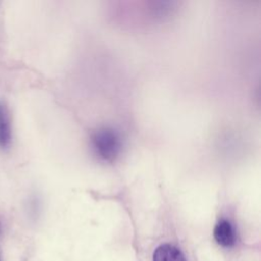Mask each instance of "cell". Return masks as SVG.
<instances>
[{"mask_svg":"<svg viewBox=\"0 0 261 261\" xmlns=\"http://www.w3.org/2000/svg\"><path fill=\"white\" fill-rule=\"evenodd\" d=\"M92 146L100 159L112 162L120 154L122 142L119 134L115 129L103 127L94 134Z\"/></svg>","mask_w":261,"mask_h":261,"instance_id":"1","label":"cell"},{"mask_svg":"<svg viewBox=\"0 0 261 261\" xmlns=\"http://www.w3.org/2000/svg\"><path fill=\"white\" fill-rule=\"evenodd\" d=\"M213 236L217 244L222 247H232L236 244L237 236L231 222L227 219H220L214 226Z\"/></svg>","mask_w":261,"mask_h":261,"instance_id":"2","label":"cell"},{"mask_svg":"<svg viewBox=\"0 0 261 261\" xmlns=\"http://www.w3.org/2000/svg\"><path fill=\"white\" fill-rule=\"evenodd\" d=\"M11 142V127L5 108L0 106V147L7 148Z\"/></svg>","mask_w":261,"mask_h":261,"instance_id":"4","label":"cell"},{"mask_svg":"<svg viewBox=\"0 0 261 261\" xmlns=\"http://www.w3.org/2000/svg\"><path fill=\"white\" fill-rule=\"evenodd\" d=\"M153 261H186L182 252L170 244L157 247L153 253Z\"/></svg>","mask_w":261,"mask_h":261,"instance_id":"3","label":"cell"}]
</instances>
